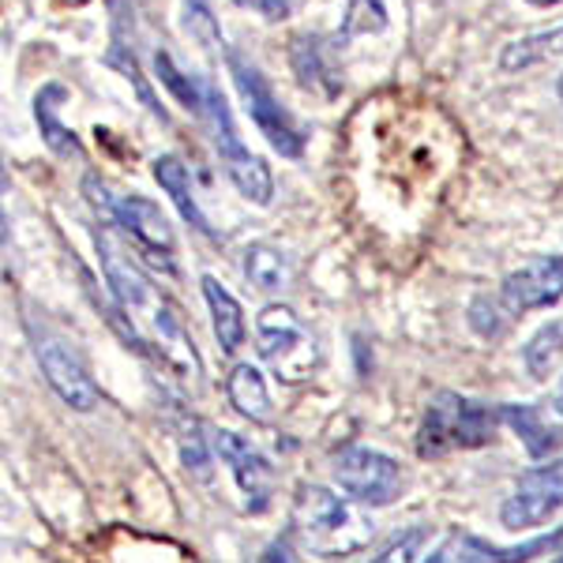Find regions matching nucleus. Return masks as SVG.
<instances>
[{
	"label": "nucleus",
	"mask_w": 563,
	"mask_h": 563,
	"mask_svg": "<svg viewBox=\"0 0 563 563\" xmlns=\"http://www.w3.org/2000/svg\"><path fill=\"white\" fill-rule=\"evenodd\" d=\"M294 533L305 552L320 560L353 556L372 541V522L346 496L323 485H305L294 504Z\"/></svg>",
	"instance_id": "1"
},
{
	"label": "nucleus",
	"mask_w": 563,
	"mask_h": 563,
	"mask_svg": "<svg viewBox=\"0 0 563 563\" xmlns=\"http://www.w3.org/2000/svg\"><path fill=\"white\" fill-rule=\"evenodd\" d=\"M499 410L474 398L459 395V390H440L429 402L417 432V455L421 459H443L451 451H474L488 448L499 432Z\"/></svg>",
	"instance_id": "2"
},
{
	"label": "nucleus",
	"mask_w": 563,
	"mask_h": 563,
	"mask_svg": "<svg viewBox=\"0 0 563 563\" xmlns=\"http://www.w3.org/2000/svg\"><path fill=\"white\" fill-rule=\"evenodd\" d=\"M199 117H203L207 129H211V143H214L218 158H222L225 174L238 185V192L244 199H252V203L267 207L271 196H275V177H271L267 162H263L260 154H252L244 147V140L238 135V129H233V113H230V106H225L222 90L211 84L203 90V113Z\"/></svg>",
	"instance_id": "3"
},
{
	"label": "nucleus",
	"mask_w": 563,
	"mask_h": 563,
	"mask_svg": "<svg viewBox=\"0 0 563 563\" xmlns=\"http://www.w3.org/2000/svg\"><path fill=\"white\" fill-rule=\"evenodd\" d=\"M256 339H260V357L267 361L282 384H305L320 368V346H316V339L305 331V323L286 305L263 308L256 323Z\"/></svg>",
	"instance_id": "4"
},
{
	"label": "nucleus",
	"mask_w": 563,
	"mask_h": 563,
	"mask_svg": "<svg viewBox=\"0 0 563 563\" xmlns=\"http://www.w3.org/2000/svg\"><path fill=\"white\" fill-rule=\"evenodd\" d=\"M225 60H230V76L241 90L244 109H249V117L256 121V129L267 135L271 147L278 154H286V158H301V151H305L301 124H297L294 113L278 102V95L271 90L267 79H263V71L252 65V60H244L238 49H230Z\"/></svg>",
	"instance_id": "5"
},
{
	"label": "nucleus",
	"mask_w": 563,
	"mask_h": 563,
	"mask_svg": "<svg viewBox=\"0 0 563 563\" xmlns=\"http://www.w3.org/2000/svg\"><path fill=\"white\" fill-rule=\"evenodd\" d=\"M556 511H563V459L526 470L499 507V522L507 530H538Z\"/></svg>",
	"instance_id": "6"
},
{
	"label": "nucleus",
	"mask_w": 563,
	"mask_h": 563,
	"mask_svg": "<svg viewBox=\"0 0 563 563\" xmlns=\"http://www.w3.org/2000/svg\"><path fill=\"white\" fill-rule=\"evenodd\" d=\"M334 481L350 499L368 507H387L402 496V470L395 459L379 455L372 448H346L334 459Z\"/></svg>",
	"instance_id": "7"
},
{
	"label": "nucleus",
	"mask_w": 563,
	"mask_h": 563,
	"mask_svg": "<svg viewBox=\"0 0 563 563\" xmlns=\"http://www.w3.org/2000/svg\"><path fill=\"white\" fill-rule=\"evenodd\" d=\"M106 214L113 218V225H121L129 238L140 244L147 256L158 263L162 275H174V230H169L166 214L158 211V203H151L147 196H109Z\"/></svg>",
	"instance_id": "8"
},
{
	"label": "nucleus",
	"mask_w": 563,
	"mask_h": 563,
	"mask_svg": "<svg viewBox=\"0 0 563 563\" xmlns=\"http://www.w3.org/2000/svg\"><path fill=\"white\" fill-rule=\"evenodd\" d=\"M560 297H563V256H538L522 263L499 286V308L507 316L538 312V308L556 305Z\"/></svg>",
	"instance_id": "9"
},
{
	"label": "nucleus",
	"mask_w": 563,
	"mask_h": 563,
	"mask_svg": "<svg viewBox=\"0 0 563 563\" xmlns=\"http://www.w3.org/2000/svg\"><path fill=\"white\" fill-rule=\"evenodd\" d=\"M38 365L49 379V387L60 395V402L71 406L79 413H90L98 406V387L90 379V372L84 361L76 357V350H68L57 339H42L38 342Z\"/></svg>",
	"instance_id": "10"
},
{
	"label": "nucleus",
	"mask_w": 563,
	"mask_h": 563,
	"mask_svg": "<svg viewBox=\"0 0 563 563\" xmlns=\"http://www.w3.org/2000/svg\"><path fill=\"white\" fill-rule=\"evenodd\" d=\"M214 451H218V459L230 466V474H233V481H238V488L244 493V499H249L252 511H263V507L271 504V493H275L271 462L238 432H218Z\"/></svg>",
	"instance_id": "11"
},
{
	"label": "nucleus",
	"mask_w": 563,
	"mask_h": 563,
	"mask_svg": "<svg viewBox=\"0 0 563 563\" xmlns=\"http://www.w3.org/2000/svg\"><path fill=\"white\" fill-rule=\"evenodd\" d=\"M556 552H563V526L526 544H511V549L470 538V533L466 538H455V563H530L533 556H556Z\"/></svg>",
	"instance_id": "12"
},
{
	"label": "nucleus",
	"mask_w": 563,
	"mask_h": 563,
	"mask_svg": "<svg viewBox=\"0 0 563 563\" xmlns=\"http://www.w3.org/2000/svg\"><path fill=\"white\" fill-rule=\"evenodd\" d=\"M60 102H68V90L60 84H45L38 90V98H34V121H38V132L53 154H60V158H84V143H79L76 132L65 129L57 117Z\"/></svg>",
	"instance_id": "13"
},
{
	"label": "nucleus",
	"mask_w": 563,
	"mask_h": 563,
	"mask_svg": "<svg viewBox=\"0 0 563 563\" xmlns=\"http://www.w3.org/2000/svg\"><path fill=\"white\" fill-rule=\"evenodd\" d=\"M154 180H158L162 192H166L177 203L180 218H185L192 230H199V233H207V238H211V222H207L203 211H199L196 192H192V177H188L185 162L174 158V154H162V158H154Z\"/></svg>",
	"instance_id": "14"
},
{
	"label": "nucleus",
	"mask_w": 563,
	"mask_h": 563,
	"mask_svg": "<svg viewBox=\"0 0 563 563\" xmlns=\"http://www.w3.org/2000/svg\"><path fill=\"white\" fill-rule=\"evenodd\" d=\"M203 297H207V308H211L218 346H222V353H238L244 342V312H241L238 297L211 275L203 278Z\"/></svg>",
	"instance_id": "15"
},
{
	"label": "nucleus",
	"mask_w": 563,
	"mask_h": 563,
	"mask_svg": "<svg viewBox=\"0 0 563 563\" xmlns=\"http://www.w3.org/2000/svg\"><path fill=\"white\" fill-rule=\"evenodd\" d=\"M230 402L238 406V413H244L249 421L267 424L271 421V395H267V379L256 365H238L230 372Z\"/></svg>",
	"instance_id": "16"
},
{
	"label": "nucleus",
	"mask_w": 563,
	"mask_h": 563,
	"mask_svg": "<svg viewBox=\"0 0 563 563\" xmlns=\"http://www.w3.org/2000/svg\"><path fill=\"white\" fill-rule=\"evenodd\" d=\"M499 421L511 424L515 435L526 443V451H530L533 459L552 455V451L560 448V440H563V435L552 429V424L544 421L533 406H504V410H499Z\"/></svg>",
	"instance_id": "17"
},
{
	"label": "nucleus",
	"mask_w": 563,
	"mask_h": 563,
	"mask_svg": "<svg viewBox=\"0 0 563 563\" xmlns=\"http://www.w3.org/2000/svg\"><path fill=\"white\" fill-rule=\"evenodd\" d=\"M563 57V23L549 26V31H538V34H526V38L504 45L499 53V65L507 71L515 68H530V65H541V60H556Z\"/></svg>",
	"instance_id": "18"
},
{
	"label": "nucleus",
	"mask_w": 563,
	"mask_h": 563,
	"mask_svg": "<svg viewBox=\"0 0 563 563\" xmlns=\"http://www.w3.org/2000/svg\"><path fill=\"white\" fill-rule=\"evenodd\" d=\"M244 275H249L252 286L263 289V294H278L289 282V263L278 249H271V244H249V249H244Z\"/></svg>",
	"instance_id": "19"
},
{
	"label": "nucleus",
	"mask_w": 563,
	"mask_h": 563,
	"mask_svg": "<svg viewBox=\"0 0 563 563\" xmlns=\"http://www.w3.org/2000/svg\"><path fill=\"white\" fill-rule=\"evenodd\" d=\"M294 68L301 76L305 87L323 90V95H334L339 90V71L331 68V60L323 57V45L316 38H301L294 49Z\"/></svg>",
	"instance_id": "20"
},
{
	"label": "nucleus",
	"mask_w": 563,
	"mask_h": 563,
	"mask_svg": "<svg viewBox=\"0 0 563 563\" xmlns=\"http://www.w3.org/2000/svg\"><path fill=\"white\" fill-rule=\"evenodd\" d=\"M526 368H530L533 379H549V372L560 365L563 357V323H549L526 342Z\"/></svg>",
	"instance_id": "21"
},
{
	"label": "nucleus",
	"mask_w": 563,
	"mask_h": 563,
	"mask_svg": "<svg viewBox=\"0 0 563 563\" xmlns=\"http://www.w3.org/2000/svg\"><path fill=\"white\" fill-rule=\"evenodd\" d=\"M154 71H158V79H162V84H166L169 90H174V98H177L180 106H188L196 117L203 113V90H207L203 79L185 76V71H180V68L174 65V57H169L166 49H158V53H154Z\"/></svg>",
	"instance_id": "22"
},
{
	"label": "nucleus",
	"mask_w": 563,
	"mask_h": 563,
	"mask_svg": "<svg viewBox=\"0 0 563 563\" xmlns=\"http://www.w3.org/2000/svg\"><path fill=\"white\" fill-rule=\"evenodd\" d=\"M185 23L207 49H218V45H222V34H218V23L211 15V0H185Z\"/></svg>",
	"instance_id": "23"
},
{
	"label": "nucleus",
	"mask_w": 563,
	"mask_h": 563,
	"mask_svg": "<svg viewBox=\"0 0 563 563\" xmlns=\"http://www.w3.org/2000/svg\"><path fill=\"white\" fill-rule=\"evenodd\" d=\"M424 541H429V533H424L421 526H417V530H406L402 538L390 541L372 563H417V556H421V549H424Z\"/></svg>",
	"instance_id": "24"
},
{
	"label": "nucleus",
	"mask_w": 563,
	"mask_h": 563,
	"mask_svg": "<svg viewBox=\"0 0 563 563\" xmlns=\"http://www.w3.org/2000/svg\"><path fill=\"white\" fill-rule=\"evenodd\" d=\"M350 20L346 34H365V31H384V4L379 0H350Z\"/></svg>",
	"instance_id": "25"
},
{
	"label": "nucleus",
	"mask_w": 563,
	"mask_h": 563,
	"mask_svg": "<svg viewBox=\"0 0 563 563\" xmlns=\"http://www.w3.org/2000/svg\"><path fill=\"white\" fill-rule=\"evenodd\" d=\"M113 65H117V68H124V71H129V79H132V84H135V95H140V98H143V106H147V109H151V113H154V117H158V121H166V109H162V106H158V98H154V95H151L147 79H143V76H140V68H135V60H132V57H124V49H121V45H117V49H113Z\"/></svg>",
	"instance_id": "26"
},
{
	"label": "nucleus",
	"mask_w": 563,
	"mask_h": 563,
	"mask_svg": "<svg viewBox=\"0 0 563 563\" xmlns=\"http://www.w3.org/2000/svg\"><path fill=\"white\" fill-rule=\"evenodd\" d=\"M474 327H477V334H485V339H496V334H504V320H496L504 308H499V301H485V297H477L474 301Z\"/></svg>",
	"instance_id": "27"
},
{
	"label": "nucleus",
	"mask_w": 563,
	"mask_h": 563,
	"mask_svg": "<svg viewBox=\"0 0 563 563\" xmlns=\"http://www.w3.org/2000/svg\"><path fill=\"white\" fill-rule=\"evenodd\" d=\"M241 8H252V12L267 15V20H286L294 12V0H233Z\"/></svg>",
	"instance_id": "28"
},
{
	"label": "nucleus",
	"mask_w": 563,
	"mask_h": 563,
	"mask_svg": "<svg viewBox=\"0 0 563 563\" xmlns=\"http://www.w3.org/2000/svg\"><path fill=\"white\" fill-rule=\"evenodd\" d=\"M424 563H455V538H448L443 544H435Z\"/></svg>",
	"instance_id": "29"
},
{
	"label": "nucleus",
	"mask_w": 563,
	"mask_h": 563,
	"mask_svg": "<svg viewBox=\"0 0 563 563\" xmlns=\"http://www.w3.org/2000/svg\"><path fill=\"white\" fill-rule=\"evenodd\" d=\"M552 406H556V413H563V379L556 384V395H552Z\"/></svg>",
	"instance_id": "30"
},
{
	"label": "nucleus",
	"mask_w": 563,
	"mask_h": 563,
	"mask_svg": "<svg viewBox=\"0 0 563 563\" xmlns=\"http://www.w3.org/2000/svg\"><path fill=\"white\" fill-rule=\"evenodd\" d=\"M533 8H552V4H563V0H530Z\"/></svg>",
	"instance_id": "31"
},
{
	"label": "nucleus",
	"mask_w": 563,
	"mask_h": 563,
	"mask_svg": "<svg viewBox=\"0 0 563 563\" xmlns=\"http://www.w3.org/2000/svg\"><path fill=\"white\" fill-rule=\"evenodd\" d=\"M8 188V174H4V158H0V192Z\"/></svg>",
	"instance_id": "32"
},
{
	"label": "nucleus",
	"mask_w": 563,
	"mask_h": 563,
	"mask_svg": "<svg viewBox=\"0 0 563 563\" xmlns=\"http://www.w3.org/2000/svg\"><path fill=\"white\" fill-rule=\"evenodd\" d=\"M8 238V222H4V214H0V241Z\"/></svg>",
	"instance_id": "33"
},
{
	"label": "nucleus",
	"mask_w": 563,
	"mask_h": 563,
	"mask_svg": "<svg viewBox=\"0 0 563 563\" xmlns=\"http://www.w3.org/2000/svg\"><path fill=\"white\" fill-rule=\"evenodd\" d=\"M549 563H563V552H556V556H552Z\"/></svg>",
	"instance_id": "34"
},
{
	"label": "nucleus",
	"mask_w": 563,
	"mask_h": 563,
	"mask_svg": "<svg viewBox=\"0 0 563 563\" xmlns=\"http://www.w3.org/2000/svg\"><path fill=\"white\" fill-rule=\"evenodd\" d=\"M560 98H563V79H560Z\"/></svg>",
	"instance_id": "35"
}]
</instances>
